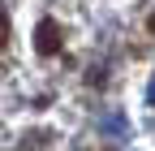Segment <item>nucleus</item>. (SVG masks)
<instances>
[{"instance_id":"obj_1","label":"nucleus","mask_w":155,"mask_h":151,"mask_svg":"<svg viewBox=\"0 0 155 151\" xmlns=\"http://www.w3.org/2000/svg\"><path fill=\"white\" fill-rule=\"evenodd\" d=\"M35 48H39V56H56L61 52V26L52 22H39V30H35Z\"/></svg>"},{"instance_id":"obj_2","label":"nucleus","mask_w":155,"mask_h":151,"mask_svg":"<svg viewBox=\"0 0 155 151\" xmlns=\"http://www.w3.org/2000/svg\"><path fill=\"white\" fill-rule=\"evenodd\" d=\"M5 48H9V17L0 13V52H5Z\"/></svg>"},{"instance_id":"obj_3","label":"nucleus","mask_w":155,"mask_h":151,"mask_svg":"<svg viewBox=\"0 0 155 151\" xmlns=\"http://www.w3.org/2000/svg\"><path fill=\"white\" fill-rule=\"evenodd\" d=\"M151 30H155V17H151Z\"/></svg>"}]
</instances>
